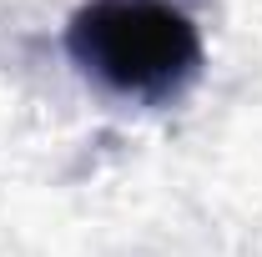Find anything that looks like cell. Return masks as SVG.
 <instances>
[{
    "mask_svg": "<svg viewBox=\"0 0 262 257\" xmlns=\"http://www.w3.org/2000/svg\"><path fill=\"white\" fill-rule=\"evenodd\" d=\"M66 51L131 101H171L202 71V35L171 0H86L66 26Z\"/></svg>",
    "mask_w": 262,
    "mask_h": 257,
    "instance_id": "1",
    "label": "cell"
}]
</instances>
